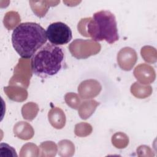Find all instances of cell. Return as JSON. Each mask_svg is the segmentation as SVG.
Segmentation results:
<instances>
[{"instance_id":"ba28073f","label":"cell","mask_w":157,"mask_h":157,"mask_svg":"<svg viewBox=\"0 0 157 157\" xmlns=\"http://www.w3.org/2000/svg\"><path fill=\"white\" fill-rule=\"evenodd\" d=\"M102 90L101 83L96 80L88 79L82 82L78 86V92L83 99H91L97 96Z\"/></svg>"},{"instance_id":"8992f818","label":"cell","mask_w":157,"mask_h":157,"mask_svg":"<svg viewBox=\"0 0 157 157\" xmlns=\"http://www.w3.org/2000/svg\"><path fill=\"white\" fill-rule=\"evenodd\" d=\"M32 72L29 59H20L14 68L13 74L9 80V85H19L27 88L29 85Z\"/></svg>"},{"instance_id":"5bb4252c","label":"cell","mask_w":157,"mask_h":157,"mask_svg":"<svg viewBox=\"0 0 157 157\" xmlns=\"http://www.w3.org/2000/svg\"><path fill=\"white\" fill-rule=\"evenodd\" d=\"M99 104V102L93 99L83 101L78 109L80 117L83 120H86L90 118L93 114Z\"/></svg>"},{"instance_id":"d4e9b609","label":"cell","mask_w":157,"mask_h":157,"mask_svg":"<svg viewBox=\"0 0 157 157\" xmlns=\"http://www.w3.org/2000/svg\"><path fill=\"white\" fill-rule=\"evenodd\" d=\"M15 150L9 144L1 143L0 144V157H17Z\"/></svg>"},{"instance_id":"6da1fadb","label":"cell","mask_w":157,"mask_h":157,"mask_svg":"<svg viewBox=\"0 0 157 157\" xmlns=\"http://www.w3.org/2000/svg\"><path fill=\"white\" fill-rule=\"evenodd\" d=\"M77 29L82 36L91 37L96 42L104 40L111 44L119 39L116 18L108 10L98 11L92 18H82Z\"/></svg>"},{"instance_id":"44dd1931","label":"cell","mask_w":157,"mask_h":157,"mask_svg":"<svg viewBox=\"0 0 157 157\" xmlns=\"http://www.w3.org/2000/svg\"><path fill=\"white\" fill-rule=\"evenodd\" d=\"M140 54L143 59L148 63H154L156 61V50L151 46L146 45L143 47L141 48Z\"/></svg>"},{"instance_id":"5b68a950","label":"cell","mask_w":157,"mask_h":157,"mask_svg":"<svg viewBox=\"0 0 157 157\" xmlns=\"http://www.w3.org/2000/svg\"><path fill=\"white\" fill-rule=\"evenodd\" d=\"M46 35L48 40L55 45L66 44L71 41L72 37L71 28L61 21L49 25L47 28Z\"/></svg>"},{"instance_id":"30bf717a","label":"cell","mask_w":157,"mask_h":157,"mask_svg":"<svg viewBox=\"0 0 157 157\" xmlns=\"http://www.w3.org/2000/svg\"><path fill=\"white\" fill-rule=\"evenodd\" d=\"M4 91L12 101L23 102L28 98L26 89L19 85H9L4 88Z\"/></svg>"},{"instance_id":"8fae6325","label":"cell","mask_w":157,"mask_h":157,"mask_svg":"<svg viewBox=\"0 0 157 157\" xmlns=\"http://www.w3.org/2000/svg\"><path fill=\"white\" fill-rule=\"evenodd\" d=\"M13 131L16 137L25 140L31 139L34 134L32 126L29 123L23 121L17 122L13 126Z\"/></svg>"},{"instance_id":"ac0fdd59","label":"cell","mask_w":157,"mask_h":157,"mask_svg":"<svg viewBox=\"0 0 157 157\" xmlns=\"http://www.w3.org/2000/svg\"><path fill=\"white\" fill-rule=\"evenodd\" d=\"M58 155L63 157H69L75 152L74 144L69 140H61L58 142Z\"/></svg>"},{"instance_id":"3957f363","label":"cell","mask_w":157,"mask_h":157,"mask_svg":"<svg viewBox=\"0 0 157 157\" xmlns=\"http://www.w3.org/2000/svg\"><path fill=\"white\" fill-rule=\"evenodd\" d=\"M64 53L61 47L47 44L34 54L31 61L33 72L45 78L55 75L62 67Z\"/></svg>"},{"instance_id":"d6986e66","label":"cell","mask_w":157,"mask_h":157,"mask_svg":"<svg viewBox=\"0 0 157 157\" xmlns=\"http://www.w3.org/2000/svg\"><path fill=\"white\" fill-rule=\"evenodd\" d=\"M39 156H55L58 151L56 145L52 141H46L39 147Z\"/></svg>"},{"instance_id":"cb8c5ba5","label":"cell","mask_w":157,"mask_h":157,"mask_svg":"<svg viewBox=\"0 0 157 157\" xmlns=\"http://www.w3.org/2000/svg\"><path fill=\"white\" fill-rule=\"evenodd\" d=\"M66 104L74 109H78L81 104V99L78 95L75 93H67L64 96Z\"/></svg>"},{"instance_id":"277c9868","label":"cell","mask_w":157,"mask_h":157,"mask_svg":"<svg viewBox=\"0 0 157 157\" xmlns=\"http://www.w3.org/2000/svg\"><path fill=\"white\" fill-rule=\"evenodd\" d=\"M72 56L77 59H86L98 54L101 48V44L92 39H77L68 47Z\"/></svg>"},{"instance_id":"ffe728a7","label":"cell","mask_w":157,"mask_h":157,"mask_svg":"<svg viewBox=\"0 0 157 157\" xmlns=\"http://www.w3.org/2000/svg\"><path fill=\"white\" fill-rule=\"evenodd\" d=\"M112 143L113 145L117 148H124L129 144V138L128 136L123 132H116L112 137Z\"/></svg>"},{"instance_id":"52a82bcc","label":"cell","mask_w":157,"mask_h":157,"mask_svg":"<svg viewBox=\"0 0 157 157\" xmlns=\"http://www.w3.org/2000/svg\"><path fill=\"white\" fill-rule=\"evenodd\" d=\"M137 60L136 52L132 48L126 47L121 48L117 54V63L119 67L126 71H131Z\"/></svg>"},{"instance_id":"4fadbf2b","label":"cell","mask_w":157,"mask_h":157,"mask_svg":"<svg viewBox=\"0 0 157 157\" xmlns=\"http://www.w3.org/2000/svg\"><path fill=\"white\" fill-rule=\"evenodd\" d=\"M29 3L33 12L37 17H43L48 12L50 6H56L59 3V1H29Z\"/></svg>"},{"instance_id":"7402d4cb","label":"cell","mask_w":157,"mask_h":157,"mask_svg":"<svg viewBox=\"0 0 157 157\" xmlns=\"http://www.w3.org/2000/svg\"><path fill=\"white\" fill-rule=\"evenodd\" d=\"M39 148L37 146L33 143H27L23 145L20 151V157L25 156H39Z\"/></svg>"},{"instance_id":"e0dca14e","label":"cell","mask_w":157,"mask_h":157,"mask_svg":"<svg viewBox=\"0 0 157 157\" xmlns=\"http://www.w3.org/2000/svg\"><path fill=\"white\" fill-rule=\"evenodd\" d=\"M38 105L33 102H27L21 108V114L24 119L32 121L36 118L39 112Z\"/></svg>"},{"instance_id":"2e32d148","label":"cell","mask_w":157,"mask_h":157,"mask_svg":"<svg viewBox=\"0 0 157 157\" xmlns=\"http://www.w3.org/2000/svg\"><path fill=\"white\" fill-rule=\"evenodd\" d=\"M20 17L17 12L9 11L4 17L3 23L8 30H12L20 25Z\"/></svg>"},{"instance_id":"7c38bea8","label":"cell","mask_w":157,"mask_h":157,"mask_svg":"<svg viewBox=\"0 0 157 157\" xmlns=\"http://www.w3.org/2000/svg\"><path fill=\"white\" fill-rule=\"evenodd\" d=\"M48 121L51 125L57 129H62L66 124V115L63 110L59 107L52 108L48 113Z\"/></svg>"},{"instance_id":"9c48e42d","label":"cell","mask_w":157,"mask_h":157,"mask_svg":"<svg viewBox=\"0 0 157 157\" xmlns=\"http://www.w3.org/2000/svg\"><path fill=\"white\" fill-rule=\"evenodd\" d=\"M133 74L137 80L144 85L152 83L156 78V74L153 67L145 63L137 66L134 70Z\"/></svg>"},{"instance_id":"603a6c76","label":"cell","mask_w":157,"mask_h":157,"mask_svg":"<svg viewBox=\"0 0 157 157\" xmlns=\"http://www.w3.org/2000/svg\"><path fill=\"white\" fill-rule=\"evenodd\" d=\"M93 131L91 124L85 122H80L75 126L74 132L78 137H86L89 136Z\"/></svg>"},{"instance_id":"7a4b0ae2","label":"cell","mask_w":157,"mask_h":157,"mask_svg":"<svg viewBox=\"0 0 157 157\" xmlns=\"http://www.w3.org/2000/svg\"><path fill=\"white\" fill-rule=\"evenodd\" d=\"M45 29L38 23H20L12 34V43L15 50L25 59L30 58L47 42Z\"/></svg>"},{"instance_id":"9a60e30c","label":"cell","mask_w":157,"mask_h":157,"mask_svg":"<svg viewBox=\"0 0 157 157\" xmlns=\"http://www.w3.org/2000/svg\"><path fill=\"white\" fill-rule=\"evenodd\" d=\"M131 92L138 99H145L151 94L152 88L150 85H144L139 82H134L131 86Z\"/></svg>"}]
</instances>
